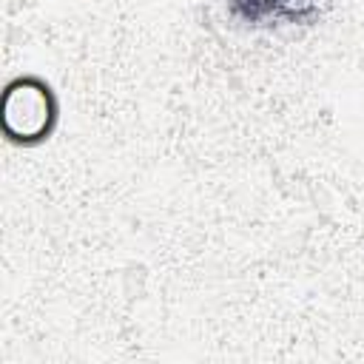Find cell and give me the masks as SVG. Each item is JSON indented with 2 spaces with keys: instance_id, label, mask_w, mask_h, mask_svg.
Segmentation results:
<instances>
[{
  "instance_id": "1",
  "label": "cell",
  "mask_w": 364,
  "mask_h": 364,
  "mask_svg": "<svg viewBox=\"0 0 364 364\" xmlns=\"http://www.w3.org/2000/svg\"><path fill=\"white\" fill-rule=\"evenodd\" d=\"M60 122V102L54 88L34 74H23L6 82L0 102L3 136L14 145H43Z\"/></svg>"
},
{
  "instance_id": "2",
  "label": "cell",
  "mask_w": 364,
  "mask_h": 364,
  "mask_svg": "<svg viewBox=\"0 0 364 364\" xmlns=\"http://www.w3.org/2000/svg\"><path fill=\"white\" fill-rule=\"evenodd\" d=\"M247 20H299L316 11V0H230Z\"/></svg>"
}]
</instances>
